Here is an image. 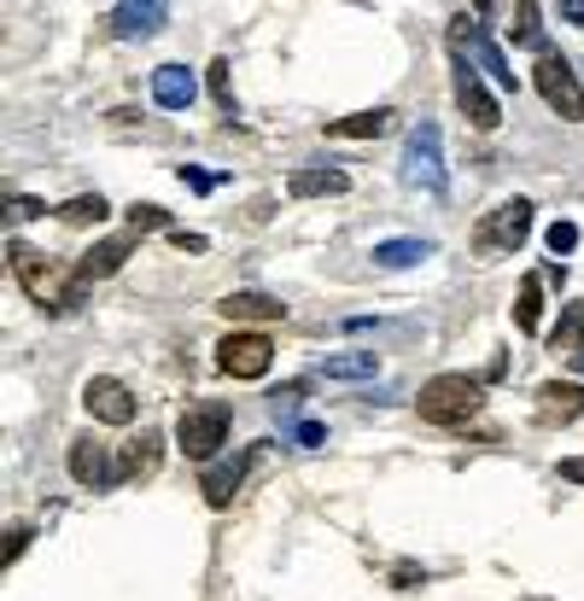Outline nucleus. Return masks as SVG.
I'll use <instances>...</instances> for the list:
<instances>
[{
	"mask_svg": "<svg viewBox=\"0 0 584 601\" xmlns=\"http://www.w3.org/2000/svg\"><path fill=\"white\" fill-rule=\"evenodd\" d=\"M252 462H258V450H240V455H228V462L205 467V479H199L205 503H211V508H228V503H234V491L246 485V473H252Z\"/></svg>",
	"mask_w": 584,
	"mask_h": 601,
	"instance_id": "nucleus-14",
	"label": "nucleus"
},
{
	"mask_svg": "<svg viewBox=\"0 0 584 601\" xmlns=\"http://www.w3.org/2000/svg\"><path fill=\"white\" fill-rule=\"evenodd\" d=\"M194 94H199V82H194L187 65H158L153 71V99L164 112H187V106H194Z\"/></svg>",
	"mask_w": 584,
	"mask_h": 601,
	"instance_id": "nucleus-18",
	"label": "nucleus"
},
{
	"mask_svg": "<svg viewBox=\"0 0 584 601\" xmlns=\"http://www.w3.org/2000/svg\"><path fill=\"white\" fill-rule=\"evenodd\" d=\"M450 48H456V53H468L473 65L486 71L503 94H514V88H520L514 71H509V59H503V48H497V41L486 35V18H468V12H462V18H450Z\"/></svg>",
	"mask_w": 584,
	"mask_h": 601,
	"instance_id": "nucleus-5",
	"label": "nucleus"
},
{
	"mask_svg": "<svg viewBox=\"0 0 584 601\" xmlns=\"http://www.w3.org/2000/svg\"><path fill=\"white\" fill-rule=\"evenodd\" d=\"M584 414V380H544L538 386V421L567 426Z\"/></svg>",
	"mask_w": 584,
	"mask_h": 601,
	"instance_id": "nucleus-15",
	"label": "nucleus"
},
{
	"mask_svg": "<svg viewBox=\"0 0 584 601\" xmlns=\"http://www.w3.org/2000/svg\"><path fill=\"white\" fill-rule=\"evenodd\" d=\"M30 537H35L30 526H12V531H7V555H0V561H7V567H12V561H18V555H24V549H30Z\"/></svg>",
	"mask_w": 584,
	"mask_h": 601,
	"instance_id": "nucleus-33",
	"label": "nucleus"
},
{
	"mask_svg": "<svg viewBox=\"0 0 584 601\" xmlns=\"http://www.w3.org/2000/svg\"><path fill=\"white\" fill-rule=\"evenodd\" d=\"M322 375L327 380H374L380 375V357H374V350H340V357L322 362Z\"/></svg>",
	"mask_w": 584,
	"mask_h": 601,
	"instance_id": "nucleus-23",
	"label": "nucleus"
},
{
	"mask_svg": "<svg viewBox=\"0 0 584 601\" xmlns=\"http://www.w3.org/2000/svg\"><path fill=\"white\" fill-rule=\"evenodd\" d=\"M65 467H71V479L82 491H106L117 485V462H112V444H100L94 432H82V439H71V455H65Z\"/></svg>",
	"mask_w": 584,
	"mask_h": 601,
	"instance_id": "nucleus-10",
	"label": "nucleus"
},
{
	"mask_svg": "<svg viewBox=\"0 0 584 601\" xmlns=\"http://www.w3.org/2000/svg\"><path fill=\"white\" fill-rule=\"evenodd\" d=\"M561 479H567V485H584V455H567V462H561Z\"/></svg>",
	"mask_w": 584,
	"mask_h": 601,
	"instance_id": "nucleus-36",
	"label": "nucleus"
},
{
	"mask_svg": "<svg viewBox=\"0 0 584 601\" xmlns=\"http://www.w3.org/2000/svg\"><path fill=\"white\" fill-rule=\"evenodd\" d=\"M176 252H211V240H205V234H187V228H176Z\"/></svg>",
	"mask_w": 584,
	"mask_h": 601,
	"instance_id": "nucleus-34",
	"label": "nucleus"
},
{
	"mask_svg": "<svg viewBox=\"0 0 584 601\" xmlns=\"http://www.w3.org/2000/svg\"><path fill=\"white\" fill-rule=\"evenodd\" d=\"M544 245H550L555 257H567V252H578V222H567V217H561V222H550V234H544Z\"/></svg>",
	"mask_w": 584,
	"mask_h": 601,
	"instance_id": "nucleus-28",
	"label": "nucleus"
},
{
	"mask_svg": "<svg viewBox=\"0 0 584 601\" xmlns=\"http://www.w3.org/2000/svg\"><path fill=\"white\" fill-rule=\"evenodd\" d=\"M170 24V0H117L112 7V35L117 41H153Z\"/></svg>",
	"mask_w": 584,
	"mask_h": 601,
	"instance_id": "nucleus-12",
	"label": "nucleus"
},
{
	"mask_svg": "<svg viewBox=\"0 0 584 601\" xmlns=\"http://www.w3.org/2000/svg\"><path fill=\"white\" fill-rule=\"evenodd\" d=\"M82 409L94 414V421H106V426H129L135 421V391L112 380V375H94L88 386H82Z\"/></svg>",
	"mask_w": 584,
	"mask_h": 601,
	"instance_id": "nucleus-11",
	"label": "nucleus"
},
{
	"mask_svg": "<svg viewBox=\"0 0 584 601\" xmlns=\"http://www.w3.org/2000/svg\"><path fill=\"white\" fill-rule=\"evenodd\" d=\"M292 444H299V450H322L327 444V426L322 421H299V426H292Z\"/></svg>",
	"mask_w": 584,
	"mask_h": 601,
	"instance_id": "nucleus-30",
	"label": "nucleus"
},
{
	"mask_svg": "<svg viewBox=\"0 0 584 601\" xmlns=\"http://www.w3.org/2000/svg\"><path fill=\"white\" fill-rule=\"evenodd\" d=\"M135 245H140V234H112V240H94L88 252L76 257V281H82V286H94V281L117 275V268L135 257Z\"/></svg>",
	"mask_w": 584,
	"mask_h": 601,
	"instance_id": "nucleus-13",
	"label": "nucleus"
},
{
	"mask_svg": "<svg viewBox=\"0 0 584 601\" xmlns=\"http://www.w3.org/2000/svg\"><path fill=\"white\" fill-rule=\"evenodd\" d=\"M432 252H438L432 240H380L374 245V263L380 268H409V263H427Z\"/></svg>",
	"mask_w": 584,
	"mask_h": 601,
	"instance_id": "nucleus-24",
	"label": "nucleus"
},
{
	"mask_svg": "<svg viewBox=\"0 0 584 601\" xmlns=\"http://www.w3.org/2000/svg\"><path fill=\"white\" fill-rule=\"evenodd\" d=\"M222 176H211V170H194V164H181V188H194V193H211Z\"/></svg>",
	"mask_w": 584,
	"mask_h": 601,
	"instance_id": "nucleus-32",
	"label": "nucleus"
},
{
	"mask_svg": "<svg viewBox=\"0 0 584 601\" xmlns=\"http://www.w3.org/2000/svg\"><path fill=\"white\" fill-rule=\"evenodd\" d=\"M456 106H462V117L473 123L479 135H491L497 123H503V106H497V94L479 82V65L468 53H456Z\"/></svg>",
	"mask_w": 584,
	"mask_h": 601,
	"instance_id": "nucleus-9",
	"label": "nucleus"
},
{
	"mask_svg": "<svg viewBox=\"0 0 584 601\" xmlns=\"http://www.w3.org/2000/svg\"><path fill=\"white\" fill-rule=\"evenodd\" d=\"M392 584H398V590H415V584H427V572H421V567H409V561H404L398 572H392Z\"/></svg>",
	"mask_w": 584,
	"mask_h": 601,
	"instance_id": "nucleus-35",
	"label": "nucleus"
},
{
	"mask_svg": "<svg viewBox=\"0 0 584 601\" xmlns=\"http://www.w3.org/2000/svg\"><path fill=\"white\" fill-rule=\"evenodd\" d=\"M473 7H479V18H491L497 7H503V0H473Z\"/></svg>",
	"mask_w": 584,
	"mask_h": 601,
	"instance_id": "nucleus-38",
	"label": "nucleus"
},
{
	"mask_svg": "<svg viewBox=\"0 0 584 601\" xmlns=\"http://www.w3.org/2000/svg\"><path fill=\"white\" fill-rule=\"evenodd\" d=\"M392 117H398L392 106H374V112H357V117H333L327 135H333V140H380V135L392 129Z\"/></svg>",
	"mask_w": 584,
	"mask_h": 601,
	"instance_id": "nucleus-20",
	"label": "nucleus"
},
{
	"mask_svg": "<svg viewBox=\"0 0 584 601\" xmlns=\"http://www.w3.org/2000/svg\"><path fill=\"white\" fill-rule=\"evenodd\" d=\"M211 94H217L222 112H234V88H228V59H217V65H211Z\"/></svg>",
	"mask_w": 584,
	"mask_h": 601,
	"instance_id": "nucleus-31",
	"label": "nucleus"
},
{
	"mask_svg": "<svg viewBox=\"0 0 584 601\" xmlns=\"http://www.w3.org/2000/svg\"><path fill=\"white\" fill-rule=\"evenodd\" d=\"M158 462H164V439H158V432H140V439H129V444H123V455H117V485L153 479Z\"/></svg>",
	"mask_w": 584,
	"mask_h": 601,
	"instance_id": "nucleus-16",
	"label": "nucleus"
},
{
	"mask_svg": "<svg viewBox=\"0 0 584 601\" xmlns=\"http://www.w3.org/2000/svg\"><path fill=\"white\" fill-rule=\"evenodd\" d=\"M479 403H486V386L473 375H432L421 386V398H415V414H421L427 426H468Z\"/></svg>",
	"mask_w": 584,
	"mask_h": 601,
	"instance_id": "nucleus-2",
	"label": "nucleus"
},
{
	"mask_svg": "<svg viewBox=\"0 0 584 601\" xmlns=\"http://www.w3.org/2000/svg\"><path fill=\"white\" fill-rule=\"evenodd\" d=\"M112 217V204L100 199V193H76L59 204V222H71V228H94V222H106Z\"/></svg>",
	"mask_w": 584,
	"mask_h": 601,
	"instance_id": "nucleus-26",
	"label": "nucleus"
},
{
	"mask_svg": "<svg viewBox=\"0 0 584 601\" xmlns=\"http://www.w3.org/2000/svg\"><path fill=\"white\" fill-rule=\"evenodd\" d=\"M176 444L187 450V462H211V455L228 444V409H222V403H194V409H181Z\"/></svg>",
	"mask_w": 584,
	"mask_h": 601,
	"instance_id": "nucleus-7",
	"label": "nucleus"
},
{
	"mask_svg": "<svg viewBox=\"0 0 584 601\" xmlns=\"http://www.w3.org/2000/svg\"><path fill=\"white\" fill-rule=\"evenodd\" d=\"M526 240H532V199H509V204H497V211L473 228V245H479L486 257H514Z\"/></svg>",
	"mask_w": 584,
	"mask_h": 601,
	"instance_id": "nucleus-4",
	"label": "nucleus"
},
{
	"mask_svg": "<svg viewBox=\"0 0 584 601\" xmlns=\"http://www.w3.org/2000/svg\"><path fill=\"white\" fill-rule=\"evenodd\" d=\"M561 12H567V18H573V24L584 30V0H561Z\"/></svg>",
	"mask_w": 584,
	"mask_h": 601,
	"instance_id": "nucleus-37",
	"label": "nucleus"
},
{
	"mask_svg": "<svg viewBox=\"0 0 584 601\" xmlns=\"http://www.w3.org/2000/svg\"><path fill=\"white\" fill-rule=\"evenodd\" d=\"M532 82H538V94H544V106L561 117V123H584V82L573 76V65L561 59L555 48L538 59V71H532Z\"/></svg>",
	"mask_w": 584,
	"mask_h": 601,
	"instance_id": "nucleus-6",
	"label": "nucleus"
},
{
	"mask_svg": "<svg viewBox=\"0 0 584 601\" xmlns=\"http://www.w3.org/2000/svg\"><path fill=\"white\" fill-rule=\"evenodd\" d=\"M217 309H222V316L234 321V327H240V321H252V327H258V321H281V316H286V304H281V298L252 293V286H246V293H228Z\"/></svg>",
	"mask_w": 584,
	"mask_h": 601,
	"instance_id": "nucleus-19",
	"label": "nucleus"
},
{
	"mask_svg": "<svg viewBox=\"0 0 584 601\" xmlns=\"http://www.w3.org/2000/svg\"><path fill=\"white\" fill-rule=\"evenodd\" d=\"M351 188L345 170H333V164H304V170L286 176V193L292 199H340Z\"/></svg>",
	"mask_w": 584,
	"mask_h": 601,
	"instance_id": "nucleus-17",
	"label": "nucleus"
},
{
	"mask_svg": "<svg viewBox=\"0 0 584 601\" xmlns=\"http://www.w3.org/2000/svg\"><path fill=\"white\" fill-rule=\"evenodd\" d=\"M7 263H12L18 286H24L48 316H76L82 298H88V286L76 281V268L53 263L48 252H35V245H24V240H7Z\"/></svg>",
	"mask_w": 584,
	"mask_h": 601,
	"instance_id": "nucleus-1",
	"label": "nucleus"
},
{
	"mask_svg": "<svg viewBox=\"0 0 584 601\" xmlns=\"http://www.w3.org/2000/svg\"><path fill=\"white\" fill-rule=\"evenodd\" d=\"M544 321V275H526L520 281V298H514V327L520 334H538Z\"/></svg>",
	"mask_w": 584,
	"mask_h": 601,
	"instance_id": "nucleus-25",
	"label": "nucleus"
},
{
	"mask_svg": "<svg viewBox=\"0 0 584 601\" xmlns=\"http://www.w3.org/2000/svg\"><path fill=\"white\" fill-rule=\"evenodd\" d=\"M269 362H275V345H269V334H228L217 345V368L228 380H263L269 375Z\"/></svg>",
	"mask_w": 584,
	"mask_h": 601,
	"instance_id": "nucleus-8",
	"label": "nucleus"
},
{
	"mask_svg": "<svg viewBox=\"0 0 584 601\" xmlns=\"http://www.w3.org/2000/svg\"><path fill=\"white\" fill-rule=\"evenodd\" d=\"M550 350L561 362H573L584 350V304H561V321L550 327Z\"/></svg>",
	"mask_w": 584,
	"mask_h": 601,
	"instance_id": "nucleus-22",
	"label": "nucleus"
},
{
	"mask_svg": "<svg viewBox=\"0 0 584 601\" xmlns=\"http://www.w3.org/2000/svg\"><path fill=\"white\" fill-rule=\"evenodd\" d=\"M7 217H12V222H30V217H48V204L30 199V193H12V199H7Z\"/></svg>",
	"mask_w": 584,
	"mask_h": 601,
	"instance_id": "nucleus-29",
	"label": "nucleus"
},
{
	"mask_svg": "<svg viewBox=\"0 0 584 601\" xmlns=\"http://www.w3.org/2000/svg\"><path fill=\"white\" fill-rule=\"evenodd\" d=\"M404 181L415 193H432L445 199L450 193V170H445V135H438V123H415L409 140H404Z\"/></svg>",
	"mask_w": 584,
	"mask_h": 601,
	"instance_id": "nucleus-3",
	"label": "nucleus"
},
{
	"mask_svg": "<svg viewBox=\"0 0 584 601\" xmlns=\"http://www.w3.org/2000/svg\"><path fill=\"white\" fill-rule=\"evenodd\" d=\"M538 0H514V24H509V35H514V48H526V53H538L544 59L550 53V35H544V24H538Z\"/></svg>",
	"mask_w": 584,
	"mask_h": 601,
	"instance_id": "nucleus-21",
	"label": "nucleus"
},
{
	"mask_svg": "<svg viewBox=\"0 0 584 601\" xmlns=\"http://www.w3.org/2000/svg\"><path fill=\"white\" fill-rule=\"evenodd\" d=\"M129 234H158V228H170V211L164 204H129Z\"/></svg>",
	"mask_w": 584,
	"mask_h": 601,
	"instance_id": "nucleus-27",
	"label": "nucleus"
}]
</instances>
